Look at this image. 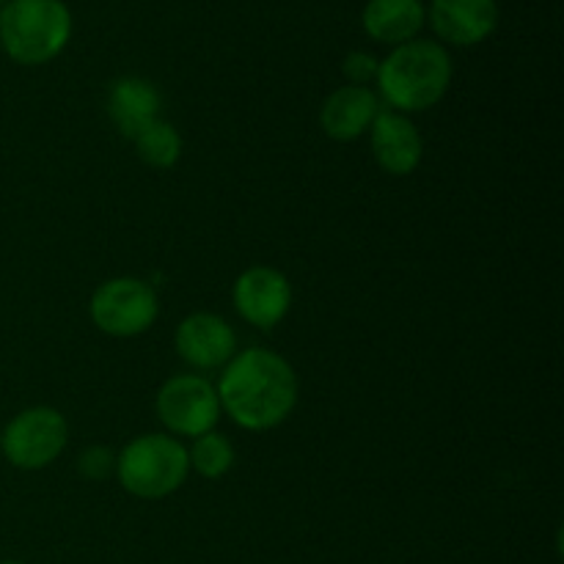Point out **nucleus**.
Wrapping results in <instances>:
<instances>
[{
	"label": "nucleus",
	"instance_id": "obj_1",
	"mask_svg": "<svg viewBox=\"0 0 564 564\" xmlns=\"http://www.w3.org/2000/svg\"><path fill=\"white\" fill-rule=\"evenodd\" d=\"M220 411L240 430L268 433L292 416L297 405V375L292 364L268 347L235 352L215 383Z\"/></svg>",
	"mask_w": 564,
	"mask_h": 564
},
{
	"label": "nucleus",
	"instance_id": "obj_2",
	"mask_svg": "<svg viewBox=\"0 0 564 564\" xmlns=\"http://www.w3.org/2000/svg\"><path fill=\"white\" fill-rule=\"evenodd\" d=\"M455 77L449 50L433 39L391 47L378 66V97L397 113H424L446 97Z\"/></svg>",
	"mask_w": 564,
	"mask_h": 564
},
{
	"label": "nucleus",
	"instance_id": "obj_3",
	"mask_svg": "<svg viewBox=\"0 0 564 564\" xmlns=\"http://www.w3.org/2000/svg\"><path fill=\"white\" fill-rule=\"evenodd\" d=\"M72 28L64 0H9L0 9V50L20 66L50 64L66 50Z\"/></svg>",
	"mask_w": 564,
	"mask_h": 564
},
{
	"label": "nucleus",
	"instance_id": "obj_4",
	"mask_svg": "<svg viewBox=\"0 0 564 564\" xmlns=\"http://www.w3.org/2000/svg\"><path fill=\"white\" fill-rule=\"evenodd\" d=\"M187 446L169 433L138 435L116 455V479L143 501L169 499L187 482Z\"/></svg>",
	"mask_w": 564,
	"mask_h": 564
},
{
	"label": "nucleus",
	"instance_id": "obj_5",
	"mask_svg": "<svg viewBox=\"0 0 564 564\" xmlns=\"http://www.w3.org/2000/svg\"><path fill=\"white\" fill-rule=\"evenodd\" d=\"M160 301L149 281L135 275H116L102 281L88 301L94 328L113 339H135L158 323Z\"/></svg>",
	"mask_w": 564,
	"mask_h": 564
},
{
	"label": "nucleus",
	"instance_id": "obj_6",
	"mask_svg": "<svg viewBox=\"0 0 564 564\" xmlns=\"http://www.w3.org/2000/svg\"><path fill=\"white\" fill-rule=\"evenodd\" d=\"M69 444L64 413L50 405H33L17 413L0 430V452L20 471H42L53 466Z\"/></svg>",
	"mask_w": 564,
	"mask_h": 564
},
{
	"label": "nucleus",
	"instance_id": "obj_7",
	"mask_svg": "<svg viewBox=\"0 0 564 564\" xmlns=\"http://www.w3.org/2000/svg\"><path fill=\"white\" fill-rule=\"evenodd\" d=\"M160 424L174 438H198L220 422V400L215 383L204 375L185 372L165 380L154 397Z\"/></svg>",
	"mask_w": 564,
	"mask_h": 564
},
{
	"label": "nucleus",
	"instance_id": "obj_8",
	"mask_svg": "<svg viewBox=\"0 0 564 564\" xmlns=\"http://www.w3.org/2000/svg\"><path fill=\"white\" fill-rule=\"evenodd\" d=\"M231 303L248 325L270 330L284 323V317L290 314L292 284L281 270L270 268V264H253L237 275L235 286H231Z\"/></svg>",
	"mask_w": 564,
	"mask_h": 564
},
{
	"label": "nucleus",
	"instance_id": "obj_9",
	"mask_svg": "<svg viewBox=\"0 0 564 564\" xmlns=\"http://www.w3.org/2000/svg\"><path fill=\"white\" fill-rule=\"evenodd\" d=\"M176 356L198 372L224 369L237 352V336L229 319L213 312L187 314L174 330Z\"/></svg>",
	"mask_w": 564,
	"mask_h": 564
},
{
	"label": "nucleus",
	"instance_id": "obj_10",
	"mask_svg": "<svg viewBox=\"0 0 564 564\" xmlns=\"http://www.w3.org/2000/svg\"><path fill=\"white\" fill-rule=\"evenodd\" d=\"M499 0H430L427 25L441 44L474 47L499 28Z\"/></svg>",
	"mask_w": 564,
	"mask_h": 564
},
{
	"label": "nucleus",
	"instance_id": "obj_11",
	"mask_svg": "<svg viewBox=\"0 0 564 564\" xmlns=\"http://www.w3.org/2000/svg\"><path fill=\"white\" fill-rule=\"evenodd\" d=\"M375 163L391 176H411L422 165L424 138L411 116L383 108L369 127Z\"/></svg>",
	"mask_w": 564,
	"mask_h": 564
},
{
	"label": "nucleus",
	"instance_id": "obj_12",
	"mask_svg": "<svg viewBox=\"0 0 564 564\" xmlns=\"http://www.w3.org/2000/svg\"><path fill=\"white\" fill-rule=\"evenodd\" d=\"M383 110L380 97L367 86H341L319 108V127L330 141L350 143L367 135L375 116Z\"/></svg>",
	"mask_w": 564,
	"mask_h": 564
},
{
	"label": "nucleus",
	"instance_id": "obj_13",
	"mask_svg": "<svg viewBox=\"0 0 564 564\" xmlns=\"http://www.w3.org/2000/svg\"><path fill=\"white\" fill-rule=\"evenodd\" d=\"M160 108H163V97H160L158 86L147 77H119L108 91V116L127 141H132L138 132L154 124L160 119Z\"/></svg>",
	"mask_w": 564,
	"mask_h": 564
},
{
	"label": "nucleus",
	"instance_id": "obj_14",
	"mask_svg": "<svg viewBox=\"0 0 564 564\" xmlns=\"http://www.w3.org/2000/svg\"><path fill=\"white\" fill-rule=\"evenodd\" d=\"M361 25L372 42L400 47L419 39L427 25V6L424 0H367Z\"/></svg>",
	"mask_w": 564,
	"mask_h": 564
},
{
	"label": "nucleus",
	"instance_id": "obj_15",
	"mask_svg": "<svg viewBox=\"0 0 564 564\" xmlns=\"http://www.w3.org/2000/svg\"><path fill=\"white\" fill-rule=\"evenodd\" d=\"M132 147H135V154L143 163L158 171H169L180 163L185 141H182L180 130L174 124L158 119L154 124H149L147 130L132 138Z\"/></svg>",
	"mask_w": 564,
	"mask_h": 564
},
{
	"label": "nucleus",
	"instance_id": "obj_16",
	"mask_svg": "<svg viewBox=\"0 0 564 564\" xmlns=\"http://www.w3.org/2000/svg\"><path fill=\"white\" fill-rule=\"evenodd\" d=\"M187 460H191V468L202 479H224L226 474L235 468V446L218 430H209V433L193 438L191 449H187Z\"/></svg>",
	"mask_w": 564,
	"mask_h": 564
},
{
	"label": "nucleus",
	"instance_id": "obj_17",
	"mask_svg": "<svg viewBox=\"0 0 564 564\" xmlns=\"http://www.w3.org/2000/svg\"><path fill=\"white\" fill-rule=\"evenodd\" d=\"M77 471L88 479V482H102V479L116 477V452L108 446H88L77 457Z\"/></svg>",
	"mask_w": 564,
	"mask_h": 564
},
{
	"label": "nucleus",
	"instance_id": "obj_18",
	"mask_svg": "<svg viewBox=\"0 0 564 564\" xmlns=\"http://www.w3.org/2000/svg\"><path fill=\"white\" fill-rule=\"evenodd\" d=\"M380 58H375L367 50H352L341 61V75L347 77V86H367L378 80Z\"/></svg>",
	"mask_w": 564,
	"mask_h": 564
},
{
	"label": "nucleus",
	"instance_id": "obj_19",
	"mask_svg": "<svg viewBox=\"0 0 564 564\" xmlns=\"http://www.w3.org/2000/svg\"><path fill=\"white\" fill-rule=\"evenodd\" d=\"M0 564H22V562H14V560H3Z\"/></svg>",
	"mask_w": 564,
	"mask_h": 564
},
{
	"label": "nucleus",
	"instance_id": "obj_20",
	"mask_svg": "<svg viewBox=\"0 0 564 564\" xmlns=\"http://www.w3.org/2000/svg\"><path fill=\"white\" fill-rule=\"evenodd\" d=\"M6 3H9V0H0V9H3V6H6Z\"/></svg>",
	"mask_w": 564,
	"mask_h": 564
},
{
	"label": "nucleus",
	"instance_id": "obj_21",
	"mask_svg": "<svg viewBox=\"0 0 564 564\" xmlns=\"http://www.w3.org/2000/svg\"><path fill=\"white\" fill-rule=\"evenodd\" d=\"M0 430H3V427H0Z\"/></svg>",
	"mask_w": 564,
	"mask_h": 564
}]
</instances>
